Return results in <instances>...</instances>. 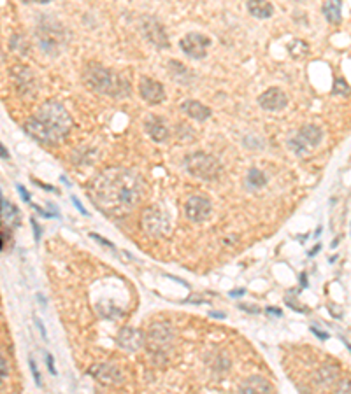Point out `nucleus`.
Listing matches in <instances>:
<instances>
[{"label": "nucleus", "mask_w": 351, "mask_h": 394, "mask_svg": "<svg viewBox=\"0 0 351 394\" xmlns=\"http://www.w3.org/2000/svg\"><path fill=\"white\" fill-rule=\"evenodd\" d=\"M72 202H74V205H76V207H78V209H79V212H81V214H83V216H88V212H86V210H85V207H83V205H81V203H79V202H78V198H72Z\"/></svg>", "instance_id": "34"}, {"label": "nucleus", "mask_w": 351, "mask_h": 394, "mask_svg": "<svg viewBox=\"0 0 351 394\" xmlns=\"http://www.w3.org/2000/svg\"><path fill=\"white\" fill-rule=\"evenodd\" d=\"M239 393L246 394H255V393H274V386L266 380L263 377H250V379L244 380L239 386Z\"/></svg>", "instance_id": "16"}, {"label": "nucleus", "mask_w": 351, "mask_h": 394, "mask_svg": "<svg viewBox=\"0 0 351 394\" xmlns=\"http://www.w3.org/2000/svg\"><path fill=\"white\" fill-rule=\"evenodd\" d=\"M334 95H350V86L344 79H336V85L332 88Z\"/></svg>", "instance_id": "26"}, {"label": "nucleus", "mask_w": 351, "mask_h": 394, "mask_svg": "<svg viewBox=\"0 0 351 394\" xmlns=\"http://www.w3.org/2000/svg\"><path fill=\"white\" fill-rule=\"evenodd\" d=\"M32 226H33V235H35V240L41 239V228H39V225L35 223V219H32Z\"/></svg>", "instance_id": "30"}, {"label": "nucleus", "mask_w": 351, "mask_h": 394, "mask_svg": "<svg viewBox=\"0 0 351 394\" xmlns=\"http://www.w3.org/2000/svg\"><path fill=\"white\" fill-rule=\"evenodd\" d=\"M211 316H213V317H220V319H223V317H225V314H216V312H211Z\"/></svg>", "instance_id": "42"}, {"label": "nucleus", "mask_w": 351, "mask_h": 394, "mask_svg": "<svg viewBox=\"0 0 351 394\" xmlns=\"http://www.w3.org/2000/svg\"><path fill=\"white\" fill-rule=\"evenodd\" d=\"M318 250H320V246H316V247H314V249H313V250H311V252H309V256H314V255H316V252H318Z\"/></svg>", "instance_id": "41"}, {"label": "nucleus", "mask_w": 351, "mask_h": 394, "mask_svg": "<svg viewBox=\"0 0 351 394\" xmlns=\"http://www.w3.org/2000/svg\"><path fill=\"white\" fill-rule=\"evenodd\" d=\"M341 8H343V2H341V0H327L325 4H323V15H325L327 22L332 23V25H339Z\"/></svg>", "instance_id": "20"}, {"label": "nucleus", "mask_w": 351, "mask_h": 394, "mask_svg": "<svg viewBox=\"0 0 351 394\" xmlns=\"http://www.w3.org/2000/svg\"><path fill=\"white\" fill-rule=\"evenodd\" d=\"M244 293H246V289H236V291H230V296H234V298H239V296H243Z\"/></svg>", "instance_id": "37"}, {"label": "nucleus", "mask_w": 351, "mask_h": 394, "mask_svg": "<svg viewBox=\"0 0 351 394\" xmlns=\"http://www.w3.org/2000/svg\"><path fill=\"white\" fill-rule=\"evenodd\" d=\"M172 328L167 323H155L148 332V343L153 356H163L167 345L172 342Z\"/></svg>", "instance_id": "7"}, {"label": "nucleus", "mask_w": 351, "mask_h": 394, "mask_svg": "<svg viewBox=\"0 0 351 394\" xmlns=\"http://www.w3.org/2000/svg\"><path fill=\"white\" fill-rule=\"evenodd\" d=\"M300 284H302V288H306V286H307V282H306V273H302V275H300Z\"/></svg>", "instance_id": "40"}, {"label": "nucleus", "mask_w": 351, "mask_h": 394, "mask_svg": "<svg viewBox=\"0 0 351 394\" xmlns=\"http://www.w3.org/2000/svg\"><path fill=\"white\" fill-rule=\"evenodd\" d=\"M62 26H53L51 23L49 25H41L39 26V41H41V48L44 49L46 53H51V55H56V53L62 49L63 46V33H62Z\"/></svg>", "instance_id": "10"}, {"label": "nucleus", "mask_w": 351, "mask_h": 394, "mask_svg": "<svg viewBox=\"0 0 351 394\" xmlns=\"http://www.w3.org/2000/svg\"><path fill=\"white\" fill-rule=\"evenodd\" d=\"M88 193L97 209L111 218L123 219L139 207L145 196V181L133 170L111 166L90 182Z\"/></svg>", "instance_id": "1"}, {"label": "nucleus", "mask_w": 351, "mask_h": 394, "mask_svg": "<svg viewBox=\"0 0 351 394\" xmlns=\"http://www.w3.org/2000/svg\"><path fill=\"white\" fill-rule=\"evenodd\" d=\"M116 342H118V345L122 347L123 350L133 352V350H139L140 347L145 345V335H142L140 329L126 326V328L120 329L118 336H116Z\"/></svg>", "instance_id": "13"}, {"label": "nucleus", "mask_w": 351, "mask_h": 394, "mask_svg": "<svg viewBox=\"0 0 351 394\" xmlns=\"http://www.w3.org/2000/svg\"><path fill=\"white\" fill-rule=\"evenodd\" d=\"M181 109L186 116L197 119V121H206V119L211 116L209 107L197 102V100H186V102L181 103Z\"/></svg>", "instance_id": "17"}, {"label": "nucleus", "mask_w": 351, "mask_h": 394, "mask_svg": "<svg viewBox=\"0 0 351 394\" xmlns=\"http://www.w3.org/2000/svg\"><path fill=\"white\" fill-rule=\"evenodd\" d=\"M72 128L69 112L58 102H46L39 111L26 119L25 132L42 144H58Z\"/></svg>", "instance_id": "2"}, {"label": "nucleus", "mask_w": 351, "mask_h": 394, "mask_svg": "<svg viewBox=\"0 0 351 394\" xmlns=\"http://www.w3.org/2000/svg\"><path fill=\"white\" fill-rule=\"evenodd\" d=\"M211 210H213V205H211V202L206 196H190L185 205L186 218L195 223L209 218Z\"/></svg>", "instance_id": "12"}, {"label": "nucleus", "mask_w": 351, "mask_h": 394, "mask_svg": "<svg viewBox=\"0 0 351 394\" xmlns=\"http://www.w3.org/2000/svg\"><path fill=\"white\" fill-rule=\"evenodd\" d=\"M313 333H314V335H318L320 339H322V340H327V339H329V335H327V333L318 332V329H316V328H313Z\"/></svg>", "instance_id": "38"}, {"label": "nucleus", "mask_w": 351, "mask_h": 394, "mask_svg": "<svg viewBox=\"0 0 351 394\" xmlns=\"http://www.w3.org/2000/svg\"><path fill=\"white\" fill-rule=\"evenodd\" d=\"M267 182V177L263 175V172H260L259 169H252L248 173V185L252 186V188H262V186H266Z\"/></svg>", "instance_id": "24"}, {"label": "nucleus", "mask_w": 351, "mask_h": 394, "mask_svg": "<svg viewBox=\"0 0 351 394\" xmlns=\"http://www.w3.org/2000/svg\"><path fill=\"white\" fill-rule=\"evenodd\" d=\"M295 2H302V0H295Z\"/></svg>", "instance_id": "45"}, {"label": "nucleus", "mask_w": 351, "mask_h": 394, "mask_svg": "<svg viewBox=\"0 0 351 394\" xmlns=\"http://www.w3.org/2000/svg\"><path fill=\"white\" fill-rule=\"evenodd\" d=\"M140 30H142L145 37L148 39L155 48L158 49L169 48V37H167L165 30H163V26L160 25L155 18L145 16V18L140 19Z\"/></svg>", "instance_id": "8"}, {"label": "nucleus", "mask_w": 351, "mask_h": 394, "mask_svg": "<svg viewBox=\"0 0 351 394\" xmlns=\"http://www.w3.org/2000/svg\"><path fill=\"white\" fill-rule=\"evenodd\" d=\"M18 191L22 193L23 195V200H25V202H30V196H28V193H26V189L23 188V186H18Z\"/></svg>", "instance_id": "36"}, {"label": "nucleus", "mask_w": 351, "mask_h": 394, "mask_svg": "<svg viewBox=\"0 0 351 394\" xmlns=\"http://www.w3.org/2000/svg\"><path fill=\"white\" fill-rule=\"evenodd\" d=\"M88 375H92L97 382L108 387H116L123 384V373L111 363H100V365L92 366L88 370Z\"/></svg>", "instance_id": "9"}, {"label": "nucleus", "mask_w": 351, "mask_h": 394, "mask_svg": "<svg viewBox=\"0 0 351 394\" xmlns=\"http://www.w3.org/2000/svg\"><path fill=\"white\" fill-rule=\"evenodd\" d=\"M146 132L149 133V137H152L155 142H165V140L169 139V130H167L165 123L160 118H155V116L146 119Z\"/></svg>", "instance_id": "18"}, {"label": "nucleus", "mask_w": 351, "mask_h": 394, "mask_svg": "<svg viewBox=\"0 0 351 394\" xmlns=\"http://www.w3.org/2000/svg\"><path fill=\"white\" fill-rule=\"evenodd\" d=\"M2 379H8V361L2 357Z\"/></svg>", "instance_id": "33"}, {"label": "nucleus", "mask_w": 351, "mask_h": 394, "mask_svg": "<svg viewBox=\"0 0 351 394\" xmlns=\"http://www.w3.org/2000/svg\"><path fill=\"white\" fill-rule=\"evenodd\" d=\"M267 312L270 314V316H277V317H281V310H277V309H274V307H269V309H267Z\"/></svg>", "instance_id": "39"}, {"label": "nucleus", "mask_w": 351, "mask_h": 394, "mask_svg": "<svg viewBox=\"0 0 351 394\" xmlns=\"http://www.w3.org/2000/svg\"><path fill=\"white\" fill-rule=\"evenodd\" d=\"M183 51L193 60H200L207 55V48L211 46L209 37H204L202 33H188L179 42Z\"/></svg>", "instance_id": "11"}, {"label": "nucleus", "mask_w": 351, "mask_h": 394, "mask_svg": "<svg viewBox=\"0 0 351 394\" xmlns=\"http://www.w3.org/2000/svg\"><path fill=\"white\" fill-rule=\"evenodd\" d=\"M2 158H9V155H8V151H6L4 146H2Z\"/></svg>", "instance_id": "43"}, {"label": "nucleus", "mask_w": 351, "mask_h": 394, "mask_svg": "<svg viewBox=\"0 0 351 394\" xmlns=\"http://www.w3.org/2000/svg\"><path fill=\"white\" fill-rule=\"evenodd\" d=\"M46 365H48L49 373H51V375H56V368H55V363H53L51 354H46Z\"/></svg>", "instance_id": "29"}, {"label": "nucleus", "mask_w": 351, "mask_h": 394, "mask_svg": "<svg viewBox=\"0 0 351 394\" xmlns=\"http://www.w3.org/2000/svg\"><path fill=\"white\" fill-rule=\"evenodd\" d=\"M248 11L250 15L255 18L267 19L274 15V6L270 4L269 0H248Z\"/></svg>", "instance_id": "19"}, {"label": "nucleus", "mask_w": 351, "mask_h": 394, "mask_svg": "<svg viewBox=\"0 0 351 394\" xmlns=\"http://www.w3.org/2000/svg\"><path fill=\"white\" fill-rule=\"evenodd\" d=\"M139 93L140 96L146 100L152 105H156V103H162L165 100V92H163V86L160 85L158 81L149 78H140L139 83Z\"/></svg>", "instance_id": "14"}, {"label": "nucleus", "mask_w": 351, "mask_h": 394, "mask_svg": "<svg viewBox=\"0 0 351 394\" xmlns=\"http://www.w3.org/2000/svg\"><path fill=\"white\" fill-rule=\"evenodd\" d=\"M240 310H246V312H252V314H259L260 310H256V307H246V305H240Z\"/></svg>", "instance_id": "35"}, {"label": "nucleus", "mask_w": 351, "mask_h": 394, "mask_svg": "<svg viewBox=\"0 0 351 394\" xmlns=\"http://www.w3.org/2000/svg\"><path fill=\"white\" fill-rule=\"evenodd\" d=\"M140 225L148 235L152 237H160L165 235L170 228V219L162 209L158 207H148V209L142 210V216H140Z\"/></svg>", "instance_id": "6"}, {"label": "nucleus", "mask_w": 351, "mask_h": 394, "mask_svg": "<svg viewBox=\"0 0 351 394\" xmlns=\"http://www.w3.org/2000/svg\"><path fill=\"white\" fill-rule=\"evenodd\" d=\"M2 216H4V221L11 226H19V212L15 205L8 202L6 198H2Z\"/></svg>", "instance_id": "22"}, {"label": "nucleus", "mask_w": 351, "mask_h": 394, "mask_svg": "<svg viewBox=\"0 0 351 394\" xmlns=\"http://www.w3.org/2000/svg\"><path fill=\"white\" fill-rule=\"evenodd\" d=\"M13 74H15L18 86L23 85L22 93H26V88H30L32 92L35 89V86H33V85H35V81H33V76L30 74V70L26 69V67H16Z\"/></svg>", "instance_id": "21"}, {"label": "nucleus", "mask_w": 351, "mask_h": 394, "mask_svg": "<svg viewBox=\"0 0 351 394\" xmlns=\"http://www.w3.org/2000/svg\"><path fill=\"white\" fill-rule=\"evenodd\" d=\"M30 370H32V375H33V380H35V384H38V387L42 386L41 382V375H39V370H38V365L33 363V359H30Z\"/></svg>", "instance_id": "28"}, {"label": "nucleus", "mask_w": 351, "mask_h": 394, "mask_svg": "<svg viewBox=\"0 0 351 394\" xmlns=\"http://www.w3.org/2000/svg\"><path fill=\"white\" fill-rule=\"evenodd\" d=\"M259 103L266 111H281L288 103V96L281 88H269L260 95Z\"/></svg>", "instance_id": "15"}, {"label": "nucleus", "mask_w": 351, "mask_h": 394, "mask_svg": "<svg viewBox=\"0 0 351 394\" xmlns=\"http://www.w3.org/2000/svg\"><path fill=\"white\" fill-rule=\"evenodd\" d=\"M337 393H351V379H343L336 387Z\"/></svg>", "instance_id": "27"}, {"label": "nucleus", "mask_w": 351, "mask_h": 394, "mask_svg": "<svg viewBox=\"0 0 351 394\" xmlns=\"http://www.w3.org/2000/svg\"><path fill=\"white\" fill-rule=\"evenodd\" d=\"M323 139V132L314 125H307L293 137L288 142L290 149L295 153L297 156H306L313 151L314 148H318L320 142Z\"/></svg>", "instance_id": "5"}, {"label": "nucleus", "mask_w": 351, "mask_h": 394, "mask_svg": "<svg viewBox=\"0 0 351 394\" xmlns=\"http://www.w3.org/2000/svg\"><path fill=\"white\" fill-rule=\"evenodd\" d=\"M337 368L336 366H323L322 370L318 372V379H316V382L320 384V386H332L334 380L337 379Z\"/></svg>", "instance_id": "23"}, {"label": "nucleus", "mask_w": 351, "mask_h": 394, "mask_svg": "<svg viewBox=\"0 0 351 394\" xmlns=\"http://www.w3.org/2000/svg\"><path fill=\"white\" fill-rule=\"evenodd\" d=\"M309 48L304 41H293V44L290 46V53L293 55V58H302L304 55H307Z\"/></svg>", "instance_id": "25"}, {"label": "nucleus", "mask_w": 351, "mask_h": 394, "mask_svg": "<svg viewBox=\"0 0 351 394\" xmlns=\"http://www.w3.org/2000/svg\"><path fill=\"white\" fill-rule=\"evenodd\" d=\"M85 83L95 92L102 95L122 96L129 92L126 83L120 78L111 69L99 65V63H90L85 70Z\"/></svg>", "instance_id": "3"}, {"label": "nucleus", "mask_w": 351, "mask_h": 394, "mask_svg": "<svg viewBox=\"0 0 351 394\" xmlns=\"http://www.w3.org/2000/svg\"><path fill=\"white\" fill-rule=\"evenodd\" d=\"M185 169L192 175L199 177V179L213 181V179H216L220 175L222 165H220V162L215 156L206 155V153H193V155H190L185 160Z\"/></svg>", "instance_id": "4"}, {"label": "nucleus", "mask_w": 351, "mask_h": 394, "mask_svg": "<svg viewBox=\"0 0 351 394\" xmlns=\"http://www.w3.org/2000/svg\"><path fill=\"white\" fill-rule=\"evenodd\" d=\"M35 325H38V328H39V332H41L42 339H48V336H46V329H44V326H42L41 319H35Z\"/></svg>", "instance_id": "32"}, {"label": "nucleus", "mask_w": 351, "mask_h": 394, "mask_svg": "<svg viewBox=\"0 0 351 394\" xmlns=\"http://www.w3.org/2000/svg\"><path fill=\"white\" fill-rule=\"evenodd\" d=\"M90 237H92V239H95V240H97V242H100V243H106V246H108V247H111V249H113V243H111V242H108V240H104V239H102V237H99V235H97V233H92V235H90Z\"/></svg>", "instance_id": "31"}, {"label": "nucleus", "mask_w": 351, "mask_h": 394, "mask_svg": "<svg viewBox=\"0 0 351 394\" xmlns=\"http://www.w3.org/2000/svg\"><path fill=\"white\" fill-rule=\"evenodd\" d=\"M38 2H42V4H46V2H51V0H38Z\"/></svg>", "instance_id": "44"}]
</instances>
